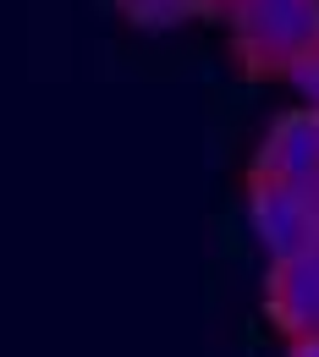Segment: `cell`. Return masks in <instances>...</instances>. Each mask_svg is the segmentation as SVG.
Instances as JSON below:
<instances>
[{"mask_svg":"<svg viewBox=\"0 0 319 357\" xmlns=\"http://www.w3.org/2000/svg\"><path fill=\"white\" fill-rule=\"evenodd\" d=\"M231 45L253 72H292L319 50V0H248L231 11Z\"/></svg>","mask_w":319,"mask_h":357,"instance_id":"1","label":"cell"},{"mask_svg":"<svg viewBox=\"0 0 319 357\" xmlns=\"http://www.w3.org/2000/svg\"><path fill=\"white\" fill-rule=\"evenodd\" d=\"M248 215H253V236L259 248L270 253V264H286V259H303L319 248V220L309 215L303 192L286 187V181H259L248 187Z\"/></svg>","mask_w":319,"mask_h":357,"instance_id":"2","label":"cell"},{"mask_svg":"<svg viewBox=\"0 0 319 357\" xmlns=\"http://www.w3.org/2000/svg\"><path fill=\"white\" fill-rule=\"evenodd\" d=\"M253 176L259 181H286V187H303L309 176H319V110H286L275 116L265 143H259V160H253Z\"/></svg>","mask_w":319,"mask_h":357,"instance_id":"3","label":"cell"},{"mask_svg":"<svg viewBox=\"0 0 319 357\" xmlns=\"http://www.w3.org/2000/svg\"><path fill=\"white\" fill-rule=\"evenodd\" d=\"M270 319L286 330V341H314L319 335V248L303 259L270 264Z\"/></svg>","mask_w":319,"mask_h":357,"instance_id":"4","label":"cell"},{"mask_svg":"<svg viewBox=\"0 0 319 357\" xmlns=\"http://www.w3.org/2000/svg\"><path fill=\"white\" fill-rule=\"evenodd\" d=\"M116 11L127 22H138V28H177V22L209 11V6L204 0H116Z\"/></svg>","mask_w":319,"mask_h":357,"instance_id":"5","label":"cell"},{"mask_svg":"<svg viewBox=\"0 0 319 357\" xmlns=\"http://www.w3.org/2000/svg\"><path fill=\"white\" fill-rule=\"evenodd\" d=\"M281 77H286V89L303 99V110H319V50L303 55V61H297L292 72H281Z\"/></svg>","mask_w":319,"mask_h":357,"instance_id":"6","label":"cell"},{"mask_svg":"<svg viewBox=\"0 0 319 357\" xmlns=\"http://www.w3.org/2000/svg\"><path fill=\"white\" fill-rule=\"evenodd\" d=\"M286 357H319V335H314V341H292Z\"/></svg>","mask_w":319,"mask_h":357,"instance_id":"7","label":"cell"},{"mask_svg":"<svg viewBox=\"0 0 319 357\" xmlns=\"http://www.w3.org/2000/svg\"><path fill=\"white\" fill-rule=\"evenodd\" d=\"M204 6H209V11H226V17H231V11H242L248 0H204Z\"/></svg>","mask_w":319,"mask_h":357,"instance_id":"8","label":"cell"}]
</instances>
